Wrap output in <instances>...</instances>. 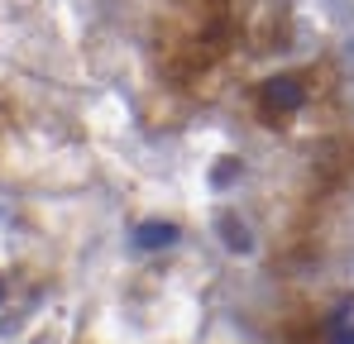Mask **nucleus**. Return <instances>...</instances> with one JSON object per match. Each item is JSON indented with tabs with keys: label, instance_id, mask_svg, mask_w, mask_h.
<instances>
[{
	"label": "nucleus",
	"instance_id": "f257e3e1",
	"mask_svg": "<svg viewBox=\"0 0 354 344\" xmlns=\"http://www.w3.org/2000/svg\"><path fill=\"white\" fill-rule=\"evenodd\" d=\"M163 239H173L168 225H144L139 229V249H153V244H163Z\"/></svg>",
	"mask_w": 354,
	"mask_h": 344
},
{
	"label": "nucleus",
	"instance_id": "f03ea898",
	"mask_svg": "<svg viewBox=\"0 0 354 344\" xmlns=\"http://www.w3.org/2000/svg\"><path fill=\"white\" fill-rule=\"evenodd\" d=\"M0 306H5V283H0Z\"/></svg>",
	"mask_w": 354,
	"mask_h": 344
}]
</instances>
